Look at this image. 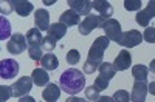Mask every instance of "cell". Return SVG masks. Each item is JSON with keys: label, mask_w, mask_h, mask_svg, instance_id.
<instances>
[{"label": "cell", "mask_w": 155, "mask_h": 102, "mask_svg": "<svg viewBox=\"0 0 155 102\" xmlns=\"http://www.w3.org/2000/svg\"><path fill=\"white\" fill-rule=\"evenodd\" d=\"M109 43L110 40L107 39L106 36H99L96 37V40L93 42V45L90 46L88 49V56H87V60L84 62V74H93L99 65L104 60H102V57H104V53H106V49L109 48Z\"/></svg>", "instance_id": "6da1fadb"}, {"label": "cell", "mask_w": 155, "mask_h": 102, "mask_svg": "<svg viewBox=\"0 0 155 102\" xmlns=\"http://www.w3.org/2000/svg\"><path fill=\"white\" fill-rule=\"evenodd\" d=\"M59 87L62 91H65L70 96H74L79 91L85 90V76L76 68H68L65 70L61 78H59Z\"/></svg>", "instance_id": "7a4b0ae2"}, {"label": "cell", "mask_w": 155, "mask_h": 102, "mask_svg": "<svg viewBox=\"0 0 155 102\" xmlns=\"http://www.w3.org/2000/svg\"><path fill=\"white\" fill-rule=\"evenodd\" d=\"M101 30H104L106 33V37L112 42H116L118 43L121 40V36H123V31H121V23L116 20V19H106L101 25Z\"/></svg>", "instance_id": "3957f363"}, {"label": "cell", "mask_w": 155, "mask_h": 102, "mask_svg": "<svg viewBox=\"0 0 155 102\" xmlns=\"http://www.w3.org/2000/svg\"><path fill=\"white\" fill-rule=\"evenodd\" d=\"M106 19L101 17L99 14H88L87 17H84V20L79 23V34L81 36H88L92 31H95L96 28H101L102 22Z\"/></svg>", "instance_id": "277c9868"}, {"label": "cell", "mask_w": 155, "mask_h": 102, "mask_svg": "<svg viewBox=\"0 0 155 102\" xmlns=\"http://www.w3.org/2000/svg\"><path fill=\"white\" fill-rule=\"evenodd\" d=\"M28 46V42H27V36H23L22 33H16V34H12L11 36V39L9 42L6 43V49H8V53L9 54H20L23 53L25 49H27Z\"/></svg>", "instance_id": "5b68a950"}, {"label": "cell", "mask_w": 155, "mask_h": 102, "mask_svg": "<svg viewBox=\"0 0 155 102\" xmlns=\"http://www.w3.org/2000/svg\"><path fill=\"white\" fill-rule=\"evenodd\" d=\"M33 85H34V82H33V79L30 78V76H22L19 81H16L14 84L11 85L12 96L14 97H23V96L30 94Z\"/></svg>", "instance_id": "8992f818"}, {"label": "cell", "mask_w": 155, "mask_h": 102, "mask_svg": "<svg viewBox=\"0 0 155 102\" xmlns=\"http://www.w3.org/2000/svg\"><path fill=\"white\" fill-rule=\"evenodd\" d=\"M20 65L16 59H3L0 62V78L2 79H14L19 74Z\"/></svg>", "instance_id": "52a82bcc"}, {"label": "cell", "mask_w": 155, "mask_h": 102, "mask_svg": "<svg viewBox=\"0 0 155 102\" xmlns=\"http://www.w3.org/2000/svg\"><path fill=\"white\" fill-rule=\"evenodd\" d=\"M155 17V0H150V2L146 5L144 9H141L137 12V16H135V20L137 23L140 25V27H149V23L150 20Z\"/></svg>", "instance_id": "ba28073f"}, {"label": "cell", "mask_w": 155, "mask_h": 102, "mask_svg": "<svg viewBox=\"0 0 155 102\" xmlns=\"http://www.w3.org/2000/svg\"><path fill=\"white\" fill-rule=\"evenodd\" d=\"M141 42H143V34L137 30H129V31L123 33L118 45H121L124 48H134V46L140 45Z\"/></svg>", "instance_id": "9c48e42d"}, {"label": "cell", "mask_w": 155, "mask_h": 102, "mask_svg": "<svg viewBox=\"0 0 155 102\" xmlns=\"http://www.w3.org/2000/svg\"><path fill=\"white\" fill-rule=\"evenodd\" d=\"M149 91V84L147 81H135L130 93V100L132 102H144L146 96Z\"/></svg>", "instance_id": "30bf717a"}, {"label": "cell", "mask_w": 155, "mask_h": 102, "mask_svg": "<svg viewBox=\"0 0 155 102\" xmlns=\"http://www.w3.org/2000/svg\"><path fill=\"white\" fill-rule=\"evenodd\" d=\"M67 5L70 6V9H73L76 14L79 16H88L90 11L93 8V2L92 0H68Z\"/></svg>", "instance_id": "8fae6325"}, {"label": "cell", "mask_w": 155, "mask_h": 102, "mask_svg": "<svg viewBox=\"0 0 155 102\" xmlns=\"http://www.w3.org/2000/svg\"><path fill=\"white\" fill-rule=\"evenodd\" d=\"M130 65H132V54L127 49H121L113 60V68L116 71H126L127 68H130Z\"/></svg>", "instance_id": "7c38bea8"}, {"label": "cell", "mask_w": 155, "mask_h": 102, "mask_svg": "<svg viewBox=\"0 0 155 102\" xmlns=\"http://www.w3.org/2000/svg\"><path fill=\"white\" fill-rule=\"evenodd\" d=\"M34 25H36V28L37 30H44V31H48L50 28V12L44 8L41 9H36L34 11Z\"/></svg>", "instance_id": "4fadbf2b"}, {"label": "cell", "mask_w": 155, "mask_h": 102, "mask_svg": "<svg viewBox=\"0 0 155 102\" xmlns=\"http://www.w3.org/2000/svg\"><path fill=\"white\" fill-rule=\"evenodd\" d=\"M11 5L14 8V11L20 17H27L31 14V11L34 9V5L28 0H11Z\"/></svg>", "instance_id": "5bb4252c"}, {"label": "cell", "mask_w": 155, "mask_h": 102, "mask_svg": "<svg viewBox=\"0 0 155 102\" xmlns=\"http://www.w3.org/2000/svg\"><path fill=\"white\" fill-rule=\"evenodd\" d=\"M61 91H62V88L53 82H50L45 88H44V91H42V97L44 100L47 102H58V99L61 97Z\"/></svg>", "instance_id": "9a60e30c"}, {"label": "cell", "mask_w": 155, "mask_h": 102, "mask_svg": "<svg viewBox=\"0 0 155 102\" xmlns=\"http://www.w3.org/2000/svg\"><path fill=\"white\" fill-rule=\"evenodd\" d=\"M59 22H61L62 25H65V27L68 28V27H74V25H79L82 20H81V16H79V14H76L73 9L68 8L67 11H64L62 14H61Z\"/></svg>", "instance_id": "2e32d148"}, {"label": "cell", "mask_w": 155, "mask_h": 102, "mask_svg": "<svg viewBox=\"0 0 155 102\" xmlns=\"http://www.w3.org/2000/svg\"><path fill=\"white\" fill-rule=\"evenodd\" d=\"M31 79H33L34 85H37V87H47L50 84V76H48L47 70H44V68H34Z\"/></svg>", "instance_id": "e0dca14e"}, {"label": "cell", "mask_w": 155, "mask_h": 102, "mask_svg": "<svg viewBox=\"0 0 155 102\" xmlns=\"http://www.w3.org/2000/svg\"><path fill=\"white\" fill-rule=\"evenodd\" d=\"M93 8L99 12L101 17L104 19H112V14H113V8L109 2L106 0H93Z\"/></svg>", "instance_id": "ac0fdd59"}, {"label": "cell", "mask_w": 155, "mask_h": 102, "mask_svg": "<svg viewBox=\"0 0 155 102\" xmlns=\"http://www.w3.org/2000/svg\"><path fill=\"white\" fill-rule=\"evenodd\" d=\"M27 42H28V46H42V42H44L42 31L37 28H30L27 31Z\"/></svg>", "instance_id": "d6986e66"}, {"label": "cell", "mask_w": 155, "mask_h": 102, "mask_svg": "<svg viewBox=\"0 0 155 102\" xmlns=\"http://www.w3.org/2000/svg\"><path fill=\"white\" fill-rule=\"evenodd\" d=\"M67 27L65 25H62L61 22H58V23H51L50 25V28H48V36H51L53 39H56V40H61L62 37H65V34H67Z\"/></svg>", "instance_id": "ffe728a7"}, {"label": "cell", "mask_w": 155, "mask_h": 102, "mask_svg": "<svg viewBox=\"0 0 155 102\" xmlns=\"http://www.w3.org/2000/svg\"><path fill=\"white\" fill-rule=\"evenodd\" d=\"M41 65L44 70L51 71V70H56L59 67V60L54 54H44V57L41 59Z\"/></svg>", "instance_id": "44dd1931"}, {"label": "cell", "mask_w": 155, "mask_h": 102, "mask_svg": "<svg viewBox=\"0 0 155 102\" xmlns=\"http://www.w3.org/2000/svg\"><path fill=\"white\" fill-rule=\"evenodd\" d=\"M98 71H99L101 78H104L107 81L113 79L115 78V73H116V70L113 68V63H109V62H102L101 65H99V68H98Z\"/></svg>", "instance_id": "7402d4cb"}, {"label": "cell", "mask_w": 155, "mask_h": 102, "mask_svg": "<svg viewBox=\"0 0 155 102\" xmlns=\"http://www.w3.org/2000/svg\"><path fill=\"white\" fill-rule=\"evenodd\" d=\"M132 76L135 81H147L149 76V68L143 63H138V65L132 67Z\"/></svg>", "instance_id": "603a6c76"}, {"label": "cell", "mask_w": 155, "mask_h": 102, "mask_svg": "<svg viewBox=\"0 0 155 102\" xmlns=\"http://www.w3.org/2000/svg\"><path fill=\"white\" fill-rule=\"evenodd\" d=\"M11 39V23L6 17H0V40Z\"/></svg>", "instance_id": "cb8c5ba5"}, {"label": "cell", "mask_w": 155, "mask_h": 102, "mask_svg": "<svg viewBox=\"0 0 155 102\" xmlns=\"http://www.w3.org/2000/svg\"><path fill=\"white\" fill-rule=\"evenodd\" d=\"M101 90L96 88L95 85H90V87H85V99L87 100H92V102H96L101 96H99Z\"/></svg>", "instance_id": "d4e9b609"}, {"label": "cell", "mask_w": 155, "mask_h": 102, "mask_svg": "<svg viewBox=\"0 0 155 102\" xmlns=\"http://www.w3.org/2000/svg\"><path fill=\"white\" fill-rule=\"evenodd\" d=\"M28 56H30L34 62H41V59L44 57V54H42V46H28Z\"/></svg>", "instance_id": "484cf974"}, {"label": "cell", "mask_w": 155, "mask_h": 102, "mask_svg": "<svg viewBox=\"0 0 155 102\" xmlns=\"http://www.w3.org/2000/svg\"><path fill=\"white\" fill-rule=\"evenodd\" d=\"M65 59H67L68 65H76V63H79V60H81V53L78 49H70L67 53Z\"/></svg>", "instance_id": "4316f807"}, {"label": "cell", "mask_w": 155, "mask_h": 102, "mask_svg": "<svg viewBox=\"0 0 155 102\" xmlns=\"http://www.w3.org/2000/svg\"><path fill=\"white\" fill-rule=\"evenodd\" d=\"M112 97L115 99V102H130V94L126 90H116Z\"/></svg>", "instance_id": "83f0119b"}, {"label": "cell", "mask_w": 155, "mask_h": 102, "mask_svg": "<svg viewBox=\"0 0 155 102\" xmlns=\"http://www.w3.org/2000/svg\"><path fill=\"white\" fill-rule=\"evenodd\" d=\"M141 0H124V8L127 11H141Z\"/></svg>", "instance_id": "f1b7e54d"}, {"label": "cell", "mask_w": 155, "mask_h": 102, "mask_svg": "<svg viewBox=\"0 0 155 102\" xmlns=\"http://www.w3.org/2000/svg\"><path fill=\"white\" fill-rule=\"evenodd\" d=\"M56 45H58V40L56 39H53L51 36H45L44 37V42H42V48L44 49H47V51H53L54 48H56Z\"/></svg>", "instance_id": "f546056e"}, {"label": "cell", "mask_w": 155, "mask_h": 102, "mask_svg": "<svg viewBox=\"0 0 155 102\" xmlns=\"http://www.w3.org/2000/svg\"><path fill=\"white\" fill-rule=\"evenodd\" d=\"M11 96H12V88L11 87H6V85L0 87V102H6Z\"/></svg>", "instance_id": "4dcf8cb0"}, {"label": "cell", "mask_w": 155, "mask_h": 102, "mask_svg": "<svg viewBox=\"0 0 155 102\" xmlns=\"http://www.w3.org/2000/svg\"><path fill=\"white\" fill-rule=\"evenodd\" d=\"M143 39L147 43H155V28L153 27H147L143 33Z\"/></svg>", "instance_id": "1f68e13d"}, {"label": "cell", "mask_w": 155, "mask_h": 102, "mask_svg": "<svg viewBox=\"0 0 155 102\" xmlns=\"http://www.w3.org/2000/svg\"><path fill=\"white\" fill-rule=\"evenodd\" d=\"M93 85L96 88H99L101 91H104V90H107V87H109V81L104 79V78H101V76H98V78L95 79V84Z\"/></svg>", "instance_id": "d6a6232c"}, {"label": "cell", "mask_w": 155, "mask_h": 102, "mask_svg": "<svg viewBox=\"0 0 155 102\" xmlns=\"http://www.w3.org/2000/svg\"><path fill=\"white\" fill-rule=\"evenodd\" d=\"M11 11H14V8H12L11 2H2V14H9Z\"/></svg>", "instance_id": "836d02e7"}, {"label": "cell", "mask_w": 155, "mask_h": 102, "mask_svg": "<svg viewBox=\"0 0 155 102\" xmlns=\"http://www.w3.org/2000/svg\"><path fill=\"white\" fill-rule=\"evenodd\" d=\"M65 102H90V100L82 99V97H78V96H70V97H67Z\"/></svg>", "instance_id": "e575fe53"}, {"label": "cell", "mask_w": 155, "mask_h": 102, "mask_svg": "<svg viewBox=\"0 0 155 102\" xmlns=\"http://www.w3.org/2000/svg\"><path fill=\"white\" fill-rule=\"evenodd\" d=\"M19 102H36V99L33 96L27 94V96H23V97H19Z\"/></svg>", "instance_id": "d590c367"}, {"label": "cell", "mask_w": 155, "mask_h": 102, "mask_svg": "<svg viewBox=\"0 0 155 102\" xmlns=\"http://www.w3.org/2000/svg\"><path fill=\"white\" fill-rule=\"evenodd\" d=\"M96 102H115V99L112 96H101Z\"/></svg>", "instance_id": "8d00e7d4"}, {"label": "cell", "mask_w": 155, "mask_h": 102, "mask_svg": "<svg viewBox=\"0 0 155 102\" xmlns=\"http://www.w3.org/2000/svg\"><path fill=\"white\" fill-rule=\"evenodd\" d=\"M149 93H150V94H153V96H155V81H153V82H150V84H149Z\"/></svg>", "instance_id": "74e56055"}, {"label": "cell", "mask_w": 155, "mask_h": 102, "mask_svg": "<svg viewBox=\"0 0 155 102\" xmlns=\"http://www.w3.org/2000/svg\"><path fill=\"white\" fill-rule=\"evenodd\" d=\"M147 68H149V71H152V73L155 74V59H153V60L149 63V67H147Z\"/></svg>", "instance_id": "f35d334b"}]
</instances>
